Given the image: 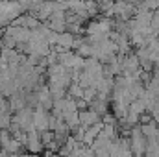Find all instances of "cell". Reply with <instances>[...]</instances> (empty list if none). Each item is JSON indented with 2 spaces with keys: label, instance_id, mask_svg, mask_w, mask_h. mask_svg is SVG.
Listing matches in <instances>:
<instances>
[{
  "label": "cell",
  "instance_id": "cell-1",
  "mask_svg": "<svg viewBox=\"0 0 159 157\" xmlns=\"http://www.w3.org/2000/svg\"><path fill=\"white\" fill-rule=\"evenodd\" d=\"M11 122L13 124H17L22 131H34V109H30V107H24V109H20V111H17L15 113V117L11 118Z\"/></svg>",
  "mask_w": 159,
  "mask_h": 157
},
{
  "label": "cell",
  "instance_id": "cell-2",
  "mask_svg": "<svg viewBox=\"0 0 159 157\" xmlns=\"http://www.w3.org/2000/svg\"><path fill=\"white\" fill-rule=\"evenodd\" d=\"M24 148L32 155H39L41 152L44 150V146H43V142H41V139H39V133L35 129L26 133V144H24Z\"/></svg>",
  "mask_w": 159,
  "mask_h": 157
},
{
  "label": "cell",
  "instance_id": "cell-3",
  "mask_svg": "<svg viewBox=\"0 0 159 157\" xmlns=\"http://www.w3.org/2000/svg\"><path fill=\"white\" fill-rule=\"evenodd\" d=\"M48 117H50V113H46L43 107H35V111H34V129L39 133V131H46L48 129Z\"/></svg>",
  "mask_w": 159,
  "mask_h": 157
},
{
  "label": "cell",
  "instance_id": "cell-4",
  "mask_svg": "<svg viewBox=\"0 0 159 157\" xmlns=\"http://www.w3.org/2000/svg\"><path fill=\"white\" fill-rule=\"evenodd\" d=\"M78 118H80V126L81 128H91V126H94L96 122H100V117L94 113V111H91V109H85V111H78Z\"/></svg>",
  "mask_w": 159,
  "mask_h": 157
},
{
  "label": "cell",
  "instance_id": "cell-5",
  "mask_svg": "<svg viewBox=\"0 0 159 157\" xmlns=\"http://www.w3.org/2000/svg\"><path fill=\"white\" fill-rule=\"evenodd\" d=\"M74 41H76V37H74L72 34L63 32V34L57 35V44H56V46H59L61 50H72V48H74Z\"/></svg>",
  "mask_w": 159,
  "mask_h": 157
},
{
  "label": "cell",
  "instance_id": "cell-6",
  "mask_svg": "<svg viewBox=\"0 0 159 157\" xmlns=\"http://www.w3.org/2000/svg\"><path fill=\"white\" fill-rule=\"evenodd\" d=\"M96 98V89L94 87H89V89H83V96H81V100L83 102H87V104H91L93 100Z\"/></svg>",
  "mask_w": 159,
  "mask_h": 157
},
{
  "label": "cell",
  "instance_id": "cell-7",
  "mask_svg": "<svg viewBox=\"0 0 159 157\" xmlns=\"http://www.w3.org/2000/svg\"><path fill=\"white\" fill-rule=\"evenodd\" d=\"M39 139H41V142H43V146L50 144V142L54 141V131H50V129H46V131H41V133H39Z\"/></svg>",
  "mask_w": 159,
  "mask_h": 157
},
{
  "label": "cell",
  "instance_id": "cell-8",
  "mask_svg": "<svg viewBox=\"0 0 159 157\" xmlns=\"http://www.w3.org/2000/svg\"><path fill=\"white\" fill-rule=\"evenodd\" d=\"M11 126V117L6 113V115H0V129L4 131V129H7Z\"/></svg>",
  "mask_w": 159,
  "mask_h": 157
},
{
  "label": "cell",
  "instance_id": "cell-9",
  "mask_svg": "<svg viewBox=\"0 0 159 157\" xmlns=\"http://www.w3.org/2000/svg\"><path fill=\"white\" fill-rule=\"evenodd\" d=\"M7 102L4 100V96H0V115H6V111H7Z\"/></svg>",
  "mask_w": 159,
  "mask_h": 157
}]
</instances>
